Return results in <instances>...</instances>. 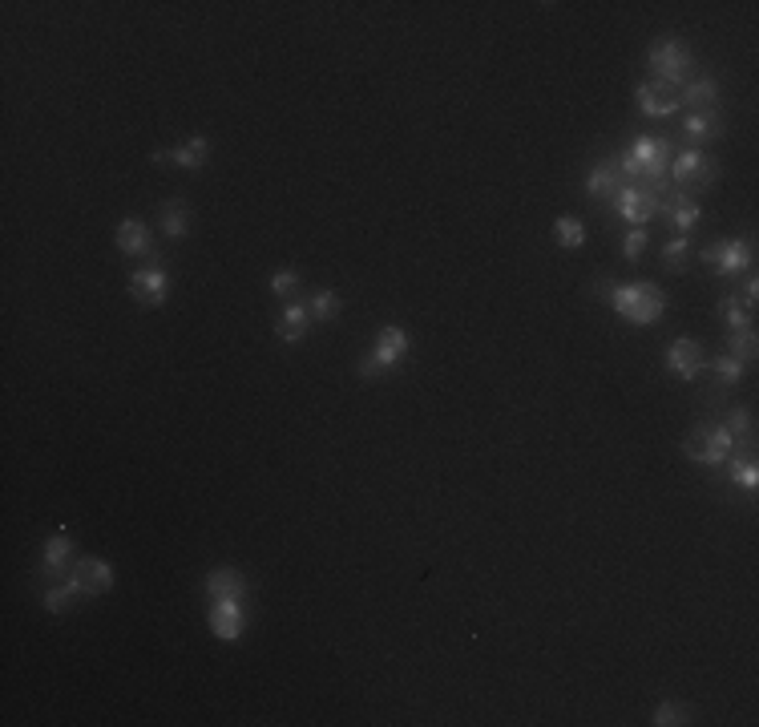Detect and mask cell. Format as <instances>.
I'll return each instance as SVG.
<instances>
[{
    "mask_svg": "<svg viewBox=\"0 0 759 727\" xmlns=\"http://www.w3.org/2000/svg\"><path fill=\"white\" fill-rule=\"evenodd\" d=\"M77 598H81V590H77V586H73V578L65 574V578H57V582H49V586H45V598H41V602H45V610H49V614H69Z\"/></svg>",
    "mask_w": 759,
    "mask_h": 727,
    "instance_id": "obj_27",
    "label": "cell"
},
{
    "mask_svg": "<svg viewBox=\"0 0 759 727\" xmlns=\"http://www.w3.org/2000/svg\"><path fill=\"white\" fill-rule=\"evenodd\" d=\"M659 211H663V194L650 190V186H642V182H622V186L610 194V215L626 219L630 227H646Z\"/></svg>",
    "mask_w": 759,
    "mask_h": 727,
    "instance_id": "obj_5",
    "label": "cell"
},
{
    "mask_svg": "<svg viewBox=\"0 0 759 727\" xmlns=\"http://www.w3.org/2000/svg\"><path fill=\"white\" fill-rule=\"evenodd\" d=\"M663 360H667V368H671L683 384H695V380L703 376V364H707L703 344H699V340H691V336L671 340V344H667V352H663Z\"/></svg>",
    "mask_w": 759,
    "mask_h": 727,
    "instance_id": "obj_12",
    "label": "cell"
},
{
    "mask_svg": "<svg viewBox=\"0 0 759 727\" xmlns=\"http://www.w3.org/2000/svg\"><path fill=\"white\" fill-rule=\"evenodd\" d=\"M727 352H731L735 360H743V364H751V360H755V352H759V340H755V328H739V332H727Z\"/></svg>",
    "mask_w": 759,
    "mask_h": 727,
    "instance_id": "obj_31",
    "label": "cell"
},
{
    "mask_svg": "<svg viewBox=\"0 0 759 727\" xmlns=\"http://www.w3.org/2000/svg\"><path fill=\"white\" fill-rule=\"evenodd\" d=\"M667 182H675L679 190H707L719 182V162L707 158L703 150H683L671 166H667Z\"/></svg>",
    "mask_w": 759,
    "mask_h": 727,
    "instance_id": "obj_7",
    "label": "cell"
},
{
    "mask_svg": "<svg viewBox=\"0 0 759 727\" xmlns=\"http://www.w3.org/2000/svg\"><path fill=\"white\" fill-rule=\"evenodd\" d=\"M646 65L655 73L659 85H671V89H683L691 81V69H695V57L691 49L679 41V37H659L646 53Z\"/></svg>",
    "mask_w": 759,
    "mask_h": 727,
    "instance_id": "obj_4",
    "label": "cell"
},
{
    "mask_svg": "<svg viewBox=\"0 0 759 727\" xmlns=\"http://www.w3.org/2000/svg\"><path fill=\"white\" fill-rule=\"evenodd\" d=\"M130 299L138 307H162L170 299V275L162 263H146L130 275Z\"/></svg>",
    "mask_w": 759,
    "mask_h": 727,
    "instance_id": "obj_9",
    "label": "cell"
},
{
    "mask_svg": "<svg viewBox=\"0 0 759 727\" xmlns=\"http://www.w3.org/2000/svg\"><path fill=\"white\" fill-rule=\"evenodd\" d=\"M73 586L81 590V598H101L114 590V566L105 558H77L73 570H69Z\"/></svg>",
    "mask_w": 759,
    "mask_h": 727,
    "instance_id": "obj_10",
    "label": "cell"
},
{
    "mask_svg": "<svg viewBox=\"0 0 759 727\" xmlns=\"http://www.w3.org/2000/svg\"><path fill=\"white\" fill-rule=\"evenodd\" d=\"M735 295H739V299H743L747 307H755V299H759V279H755V275L747 271V275H743V287H739Z\"/></svg>",
    "mask_w": 759,
    "mask_h": 727,
    "instance_id": "obj_35",
    "label": "cell"
},
{
    "mask_svg": "<svg viewBox=\"0 0 759 727\" xmlns=\"http://www.w3.org/2000/svg\"><path fill=\"white\" fill-rule=\"evenodd\" d=\"M307 328H311V311H307V303H299V299L283 303V311L275 316V336H279V344L295 348V344L307 336Z\"/></svg>",
    "mask_w": 759,
    "mask_h": 727,
    "instance_id": "obj_17",
    "label": "cell"
},
{
    "mask_svg": "<svg viewBox=\"0 0 759 727\" xmlns=\"http://www.w3.org/2000/svg\"><path fill=\"white\" fill-rule=\"evenodd\" d=\"M679 106H691V114H695V110H715V106H719V81H715L711 73L691 77V81L679 89Z\"/></svg>",
    "mask_w": 759,
    "mask_h": 727,
    "instance_id": "obj_21",
    "label": "cell"
},
{
    "mask_svg": "<svg viewBox=\"0 0 759 727\" xmlns=\"http://www.w3.org/2000/svg\"><path fill=\"white\" fill-rule=\"evenodd\" d=\"M703 372H711V380H715V388H719V392H727V388H735V384L743 380V372H747V364H743V360H735L731 352H723V356H715V360H707V364H703Z\"/></svg>",
    "mask_w": 759,
    "mask_h": 727,
    "instance_id": "obj_24",
    "label": "cell"
},
{
    "mask_svg": "<svg viewBox=\"0 0 759 727\" xmlns=\"http://www.w3.org/2000/svg\"><path fill=\"white\" fill-rule=\"evenodd\" d=\"M723 425H727V433L735 437V449L743 445V449H755V412L751 408H727L723 412Z\"/></svg>",
    "mask_w": 759,
    "mask_h": 727,
    "instance_id": "obj_25",
    "label": "cell"
},
{
    "mask_svg": "<svg viewBox=\"0 0 759 727\" xmlns=\"http://www.w3.org/2000/svg\"><path fill=\"white\" fill-rule=\"evenodd\" d=\"M634 106L642 118H671V114H679V89L659 85V81H642L634 89Z\"/></svg>",
    "mask_w": 759,
    "mask_h": 727,
    "instance_id": "obj_15",
    "label": "cell"
},
{
    "mask_svg": "<svg viewBox=\"0 0 759 727\" xmlns=\"http://www.w3.org/2000/svg\"><path fill=\"white\" fill-rule=\"evenodd\" d=\"M158 219H162V235H166L170 243H182V239L190 235V219H194V215H190V206H186L182 198H166Z\"/></svg>",
    "mask_w": 759,
    "mask_h": 727,
    "instance_id": "obj_22",
    "label": "cell"
},
{
    "mask_svg": "<svg viewBox=\"0 0 759 727\" xmlns=\"http://www.w3.org/2000/svg\"><path fill=\"white\" fill-rule=\"evenodd\" d=\"M659 215H667L671 219V227H675V235H691L699 223H703V206L695 202V194L691 190H667L663 194V211Z\"/></svg>",
    "mask_w": 759,
    "mask_h": 727,
    "instance_id": "obj_14",
    "label": "cell"
},
{
    "mask_svg": "<svg viewBox=\"0 0 759 727\" xmlns=\"http://www.w3.org/2000/svg\"><path fill=\"white\" fill-rule=\"evenodd\" d=\"M723 473H727V481L735 485V489H743L747 497H755V489H759V461H755V449H735L731 457H727V465H723Z\"/></svg>",
    "mask_w": 759,
    "mask_h": 727,
    "instance_id": "obj_19",
    "label": "cell"
},
{
    "mask_svg": "<svg viewBox=\"0 0 759 727\" xmlns=\"http://www.w3.org/2000/svg\"><path fill=\"white\" fill-rule=\"evenodd\" d=\"M340 307H344V299H340L336 287H319V291L307 299V311H311L315 324H332V320L340 316Z\"/></svg>",
    "mask_w": 759,
    "mask_h": 727,
    "instance_id": "obj_28",
    "label": "cell"
},
{
    "mask_svg": "<svg viewBox=\"0 0 759 727\" xmlns=\"http://www.w3.org/2000/svg\"><path fill=\"white\" fill-rule=\"evenodd\" d=\"M598 291H602V299L618 311V316H622L626 324H634V328L659 324L663 311H667L663 287H659V283H646V279H638V283H602Z\"/></svg>",
    "mask_w": 759,
    "mask_h": 727,
    "instance_id": "obj_1",
    "label": "cell"
},
{
    "mask_svg": "<svg viewBox=\"0 0 759 727\" xmlns=\"http://www.w3.org/2000/svg\"><path fill=\"white\" fill-rule=\"evenodd\" d=\"M719 320L727 324V332H739V328H755V307H747L735 291L719 299Z\"/></svg>",
    "mask_w": 759,
    "mask_h": 727,
    "instance_id": "obj_26",
    "label": "cell"
},
{
    "mask_svg": "<svg viewBox=\"0 0 759 727\" xmlns=\"http://www.w3.org/2000/svg\"><path fill=\"white\" fill-rule=\"evenodd\" d=\"M408 352H412V336H408L400 324H384V328L376 332V344L360 356L356 372H360L364 380H380V376L396 372V368L408 360Z\"/></svg>",
    "mask_w": 759,
    "mask_h": 727,
    "instance_id": "obj_2",
    "label": "cell"
},
{
    "mask_svg": "<svg viewBox=\"0 0 759 727\" xmlns=\"http://www.w3.org/2000/svg\"><path fill=\"white\" fill-rule=\"evenodd\" d=\"M646 247H650V231H646V227H630V231L622 235V259H626V263H638V259L646 255Z\"/></svg>",
    "mask_w": 759,
    "mask_h": 727,
    "instance_id": "obj_32",
    "label": "cell"
},
{
    "mask_svg": "<svg viewBox=\"0 0 759 727\" xmlns=\"http://www.w3.org/2000/svg\"><path fill=\"white\" fill-rule=\"evenodd\" d=\"M703 263L711 267L715 279H739L755 267V239L743 235V239H719L711 247H703Z\"/></svg>",
    "mask_w": 759,
    "mask_h": 727,
    "instance_id": "obj_6",
    "label": "cell"
},
{
    "mask_svg": "<svg viewBox=\"0 0 759 727\" xmlns=\"http://www.w3.org/2000/svg\"><path fill=\"white\" fill-rule=\"evenodd\" d=\"M683 453H687L695 465H703V469H723L727 457L735 453V437L727 433L723 421H699V425L687 433Z\"/></svg>",
    "mask_w": 759,
    "mask_h": 727,
    "instance_id": "obj_3",
    "label": "cell"
},
{
    "mask_svg": "<svg viewBox=\"0 0 759 727\" xmlns=\"http://www.w3.org/2000/svg\"><path fill=\"white\" fill-rule=\"evenodd\" d=\"M206 622H210V635L219 639V643H235V639H243V631H247V602H243V598H219V602H210Z\"/></svg>",
    "mask_w": 759,
    "mask_h": 727,
    "instance_id": "obj_8",
    "label": "cell"
},
{
    "mask_svg": "<svg viewBox=\"0 0 759 727\" xmlns=\"http://www.w3.org/2000/svg\"><path fill=\"white\" fill-rule=\"evenodd\" d=\"M271 291H275L279 299H295V295H299V271H295V267H279V271L271 275Z\"/></svg>",
    "mask_w": 759,
    "mask_h": 727,
    "instance_id": "obj_34",
    "label": "cell"
},
{
    "mask_svg": "<svg viewBox=\"0 0 759 727\" xmlns=\"http://www.w3.org/2000/svg\"><path fill=\"white\" fill-rule=\"evenodd\" d=\"M73 554H77L73 534H69L65 526H57V530L45 538V550H41V578L57 582L61 574H69V570H73Z\"/></svg>",
    "mask_w": 759,
    "mask_h": 727,
    "instance_id": "obj_13",
    "label": "cell"
},
{
    "mask_svg": "<svg viewBox=\"0 0 759 727\" xmlns=\"http://www.w3.org/2000/svg\"><path fill=\"white\" fill-rule=\"evenodd\" d=\"M618 186H622L618 158H594V162H590V170H586V194L602 202V198H610Z\"/></svg>",
    "mask_w": 759,
    "mask_h": 727,
    "instance_id": "obj_18",
    "label": "cell"
},
{
    "mask_svg": "<svg viewBox=\"0 0 759 727\" xmlns=\"http://www.w3.org/2000/svg\"><path fill=\"white\" fill-rule=\"evenodd\" d=\"M554 235H558V247H566V251L586 247V223L574 219V215H562V219L554 223Z\"/></svg>",
    "mask_w": 759,
    "mask_h": 727,
    "instance_id": "obj_29",
    "label": "cell"
},
{
    "mask_svg": "<svg viewBox=\"0 0 759 727\" xmlns=\"http://www.w3.org/2000/svg\"><path fill=\"white\" fill-rule=\"evenodd\" d=\"M687 259H691V235H671V243L663 247V263L671 275L687 271Z\"/></svg>",
    "mask_w": 759,
    "mask_h": 727,
    "instance_id": "obj_30",
    "label": "cell"
},
{
    "mask_svg": "<svg viewBox=\"0 0 759 727\" xmlns=\"http://www.w3.org/2000/svg\"><path fill=\"white\" fill-rule=\"evenodd\" d=\"M202 590H206V602H219V598H243V602H247V594H251L247 578H243L235 566H214V570L206 574Z\"/></svg>",
    "mask_w": 759,
    "mask_h": 727,
    "instance_id": "obj_16",
    "label": "cell"
},
{
    "mask_svg": "<svg viewBox=\"0 0 759 727\" xmlns=\"http://www.w3.org/2000/svg\"><path fill=\"white\" fill-rule=\"evenodd\" d=\"M114 243H118V251L130 255V259L162 263V251H158V243H154V235H150V227H146L142 219H122L118 231H114Z\"/></svg>",
    "mask_w": 759,
    "mask_h": 727,
    "instance_id": "obj_11",
    "label": "cell"
},
{
    "mask_svg": "<svg viewBox=\"0 0 759 727\" xmlns=\"http://www.w3.org/2000/svg\"><path fill=\"white\" fill-rule=\"evenodd\" d=\"M650 723H655V727H683V723H691V711L683 707V703H659L655 707V719H650Z\"/></svg>",
    "mask_w": 759,
    "mask_h": 727,
    "instance_id": "obj_33",
    "label": "cell"
},
{
    "mask_svg": "<svg viewBox=\"0 0 759 727\" xmlns=\"http://www.w3.org/2000/svg\"><path fill=\"white\" fill-rule=\"evenodd\" d=\"M170 154H174V166H178V170L198 174V170L206 166V158H210V142H206V134H186V142L174 146Z\"/></svg>",
    "mask_w": 759,
    "mask_h": 727,
    "instance_id": "obj_23",
    "label": "cell"
},
{
    "mask_svg": "<svg viewBox=\"0 0 759 727\" xmlns=\"http://www.w3.org/2000/svg\"><path fill=\"white\" fill-rule=\"evenodd\" d=\"M719 134H723V114H719V106H715V110H695V114L683 118V138H687L691 146H707V142H715Z\"/></svg>",
    "mask_w": 759,
    "mask_h": 727,
    "instance_id": "obj_20",
    "label": "cell"
}]
</instances>
